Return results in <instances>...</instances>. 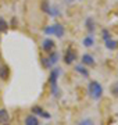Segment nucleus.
Segmentation results:
<instances>
[{"label":"nucleus","instance_id":"nucleus-1","mask_svg":"<svg viewBox=\"0 0 118 125\" xmlns=\"http://www.w3.org/2000/svg\"><path fill=\"white\" fill-rule=\"evenodd\" d=\"M88 94L93 100H100L103 96V86L97 81H90L88 85Z\"/></svg>","mask_w":118,"mask_h":125},{"label":"nucleus","instance_id":"nucleus-2","mask_svg":"<svg viewBox=\"0 0 118 125\" xmlns=\"http://www.w3.org/2000/svg\"><path fill=\"white\" fill-rule=\"evenodd\" d=\"M60 74H61V70L60 68H54L49 76V83H50V88H51V94L54 97H59L60 96V89H59V86H57V79H59Z\"/></svg>","mask_w":118,"mask_h":125},{"label":"nucleus","instance_id":"nucleus-3","mask_svg":"<svg viewBox=\"0 0 118 125\" xmlns=\"http://www.w3.org/2000/svg\"><path fill=\"white\" fill-rule=\"evenodd\" d=\"M64 27L61 24H53V25H49V27H46L43 29V33L45 35H54L56 38H63L64 36Z\"/></svg>","mask_w":118,"mask_h":125},{"label":"nucleus","instance_id":"nucleus-4","mask_svg":"<svg viewBox=\"0 0 118 125\" xmlns=\"http://www.w3.org/2000/svg\"><path fill=\"white\" fill-rule=\"evenodd\" d=\"M40 9H42V11H45L46 14H49L50 17H59L60 14H61V11H60L59 7H56V6L50 4L47 0H43V1H42Z\"/></svg>","mask_w":118,"mask_h":125},{"label":"nucleus","instance_id":"nucleus-5","mask_svg":"<svg viewBox=\"0 0 118 125\" xmlns=\"http://www.w3.org/2000/svg\"><path fill=\"white\" fill-rule=\"evenodd\" d=\"M75 60H77V52L72 47H68V49L65 50V54H64V62L67 65H71Z\"/></svg>","mask_w":118,"mask_h":125},{"label":"nucleus","instance_id":"nucleus-6","mask_svg":"<svg viewBox=\"0 0 118 125\" xmlns=\"http://www.w3.org/2000/svg\"><path fill=\"white\" fill-rule=\"evenodd\" d=\"M42 49H43V52H46V53L53 52V50L56 49L54 40L50 39V38H45V39H43V42H42Z\"/></svg>","mask_w":118,"mask_h":125},{"label":"nucleus","instance_id":"nucleus-7","mask_svg":"<svg viewBox=\"0 0 118 125\" xmlns=\"http://www.w3.org/2000/svg\"><path fill=\"white\" fill-rule=\"evenodd\" d=\"M32 114H35V115H39L42 117V118H46V120H50L51 118V115H50L47 111H45L42 107H39V106H33L32 107Z\"/></svg>","mask_w":118,"mask_h":125},{"label":"nucleus","instance_id":"nucleus-8","mask_svg":"<svg viewBox=\"0 0 118 125\" xmlns=\"http://www.w3.org/2000/svg\"><path fill=\"white\" fill-rule=\"evenodd\" d=\"M82 64L83 65H86V67H93L96 64V60H95V57L92 56V54H83L82 56Z\"/></svg>","mask_w":118,"mask_h":125},{"label":"nucleus","instance_id":"nucleus-9","mask_svg":"<svg viewBox=\"0 0 118 125\" xmlns=\"http://www.w3.org/2000/svg\"><path fill=\"white\" fill-rule=\"evenodd\" d=\"M10 120V114L7 110H4V108H0V125H4L7 124Z\"/></svg>","mask_w":118,"mask_h":125},{"label":"nucleus","instance_id":"nucleus-10","mask_svg":"<svg viewBox=\"0 0 118 125\" xmlns=\"http://www.w3.org/2000/svg\"><path fill=\"white\" fill-rule=\"evenodd\" d=\"M104 45H106V49L108 50H117L118 49V40H114V39H107L104 40Z\"/></svg>","mask_w":118,"mask_h":125},{"label":"nucleus","instance_id":"nucleus-11","mask_svg":"<svg viewBox=\"0 0 118 125\" xmlns=\"http://www.w3.org/2000/svg\"><path fill=\"white\" fill-rule=\"evenodd\" d=\"M24 124H25V125H39V121H38V118H36L35 114H31V115L25 117Z\"/></svg>","mask_w":118,"mask_h":125},{"label":"nucleus","instance_id":"nucleus-12","mask_svg":"<svg viewBox=\"0 0 118 125\" xmlns=\"http://www.w3.org/2000/svg\"><path fill=\"white\" fill-rule=\"evenodd\" d=\"M9 75H10L9 67H7V65H1V64H0V78L6 81L7 78H9Z\"/></svg>","mask_w":118,"mask_h":125},{"label":"nucleus","instance_id":"nucleus-13","mask_svg":"<svg viewBox=\"0 0 118 125\" xmlns=\"http://www.w3.org/2000/svg\"><path fill=\"white\" fill-rule=\"evenodd\" d=\"M59 57H60V56H59V53H57L56 50H54V52H50V56L47 57V60H49V62L51 64V67L59 61Z\"/></svg>","mask_w":118,"mask_h":125},{"label":"nucleus","instance_id":"nucleus-14","mask_svg":"<svg viewBox=\"0 0 118 125\" xmlns=\"http://www.w3.org/2000/svg\"><path fill=\"white\" fill-rule=\"evenodd\" d=\"M95 27H96V24H95V21H93V18L88 17V20H86V28H88V31L90 32V33H93V32H95Z\"/></svg>","mask_w":118,"mask_h":125},{"label":"nucleus","instance_id":"nucleus-15","mask_svg":"<svg viewBox=\"0 0 118 125\" xmlns=\"http://www.w3.org/2000/svg\"><path fill=\"white\" fill-rule=\"evenodd\" d=\"M82 43H83L85 47H92V46L95 45V39H93V36H92V35H89V36H86V38L83 39Z\"/></svg>","mask_w":118,"mask_h":125},{"label":"nucleus","instance_id":"nucleus-16","mask_svg":"<svg viewBox=\"0 0 118 125\" xmlns=\"http://www.w3.org/2000/svg\"><path fill=\"white\" fill-rule=\"evenodd\" d=\"M75 71L79 72V74L83 75V76H89V71H88V68H85L83 64H82V65H77V67H75Z\"/></svg>","mask_w":118,"mask_h":125},{"label":"nucleus","instance_id":"nucleus-17","mask_svg":"<svg viewBox=\"0 0 118 125\" xmlns=\"http://www.w3.org/2000/svg\"><path fill=\"white\" fill-rule=\"evenodd\" d=\"M9 29V22L3 17H0V32H7Z\"/></svg>","mask_w":118,"mask_h":125},{"label":"nucleus","instance_id":"nucleus-18","mask_svg":"<svg viewBox=\"0 0 118 125\" xmlns=\"http://www.w3.org/2000/svg\"><path fill=\"white\" fill-rule=\"evenodd\" d=\"M77 125H95V122H93L92 118H83V120L78 121Z\"/></svg>","mask_w":118,"mask_h":125},{"label":"nucleus","instance_id":"nucleus-19","mask_svg":"<svg viewBox=\"0 0 118 125\" xmlns=\"http://www.w3.org/2000/svg\"><path fill=\"white\" fill-rule=\"evenodd\" d=\"M110 90H111V94H113L114 97H118V81L111 85V89Z\"/></svg>","mask_w":118,"mask_h":125},{"label":"nucleus","instance_id":"nucleus-20","mask_svg":"<svg viewBox=\"0 0 118 125\" xmlns=\"http://www.w3.org/2000/svg\"><path fill=\"white\" fill-rule=\"evenodd\" d=\"M101 36H103V40H107V39L111 38V36H110V32L107 31V29H103V31H101Z\"/></svg>","mask_w":118,"mask_h":125},{"label":"nucleus","instance_id":"nucleus-21","mask_svg":"<svg viewBox=\"0 0 118 125\" xmlns=\"http://www.w3.org/2000/svg\"><path fill=\"white\" fill-rule=\"evenodd\" d=\"M42 64H43V67H46V68H50V67H51V64L49 62L47 57H43V58H42Z\"/></svg>","mask_w":118,"mask_h":125},{"label":"nucleus","instance_id":"nucleus-22","mask_svg":"<svg viewBox=\"0 0 118 125\" xmlns=\"http://www.w3.org/2000/svg\"><path fill=\"white\" fill-rule=\"evenodd\" d=\"M65 1H67V3H68V4H71V3H72L74 0H65Z\"/></svg>","mask_w":118,"mask_h":125},{"label":"nucleus","instance_id":"nucleus-23","mask_svg":"<svg viewBox=\"0 0 118 125\" xmlns=\"http://www.w3.org/2000/svg\"><path fill=\"white\" fill-rule=\"evenodd\" d=\"M4 125H10V124H4Z\"/></svg>","mask_w":118,"mask_h":125}]
</instances>
